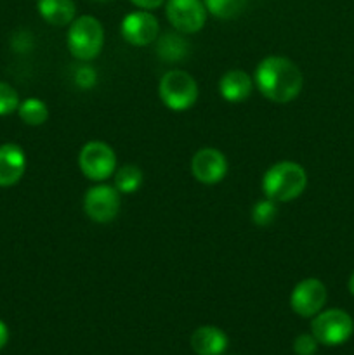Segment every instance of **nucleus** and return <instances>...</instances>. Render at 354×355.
Segmentation results:
<instances>
[{
  "label": "nucleus",
  "instance_id": "obj_26",
  "mask_svg": "<svg viewBox=\"0 0 354 355\" xmlns=\"http://www.w3.org/2000/svg\"><path fill=\"white\" fill-rule=\"evenodd\" d=\"M347 288H349V293L353 295V297H354V272L351 274V277H349V283H347Z\"/></svg>",
  "mask_w": 354,
  "mask_h": 355
},
{
  "label": "nucleus",
  "instance_id": "obj_20",
  "mask_svg": "<svg viewBox=\"0 0 354 355\" xmlns=\"http://www.w3.org/2000/svg\"><path fill=\"white\" fill-rule=\"evenodd\" d=\"M278 215V208H276V203L271 200H264V201H259V203H255V207L252 208V220L255 222L257 225H260V227H264V225H269L271 222L276 218Z\"/></svg>",
  "mask_w": 354,
  "mask_h": 355
},
{
  "label": "nucleus",
  "instance_id": "obj_16",
  "mask_svg": "<svg viewBox=\"0 0 354 355\" xmlns=\"http://www.w3.org/2000/svg\"><path fill=\"white\" fill-rule=\"evenodd\" d=\"M187 42L177 33H165L156 44V54L162 61L177 62L187 55Z\"/></svg>",
  "mask_w": 354,
  "mask_h": 355
},
{
  "label": "nucleus",
  "instance_id": "obj_17",
  "mask_svg": "<svg viewBox=\"0 0 354 355\" xmlns=\"http://www.w3.org/2000/svg\"><path fill=\"white\" fill-rule=\"evenodd\" d=\"M17 114H19V118L26 125L38 127V125H44L45 121H47L49 107L44 101L37 99V97H30V99H24L23 103L19 104Z\"/></svg>",
  "mask_w": 354,
  "mask_h": 355
},
{
  "label": "nucleus",
  "instance_id": "obj_10",
  "mask_svg": "<svg viewBox=\"0 0 354 355\" xmlns=\"http://www.w3.org/2000/svg\"><path fill=\"white\" fill-rule=\"evenodd\" d=\"M120 31L125 42L135 47H144L158 38L160 24L158 19L148 10H135L124 17Z\"/></svg>",
  "mask_w": 354,
  "mask_h": 355
},
{
  "label": "nucleus",
  "instance_id": "obj_3",
  "mask_svg": "<svg viewBox=\"0 0 354 355\" xmlns=\"http://www.w3.org/2000/svg\"><path fill=\"white\" fill-rule=\"evenodd\" d=\"M68 51L78 61H92L104 45V28L94 16H80L73 19L68 30Z\"/></svg>",
  "mask_w": 354,
  "mask_h": 355
},
{
  "label": "nucleus",
  "instance_id": "obj_23",
  "mask_svg": "<svg viewBox=\"0 0 354 355\" xmlns=\"http://www.w3.org/2000/svg\"><path fill=\"white\" fill-rule=\"evenodd\" d=\"M96 69H92L90 66H80V68L76 69L75 80L76 83H78V87H82V89H90V87L96 83Z\"/></svg>",
  "mask_w": 354,
  "mask_h": 355
},
{
  "label": "nucleus",
  "instance_id": "obj_2",
  "mask_svg": "<svg viewBox=\"0 0 354 355\" xmlns=\"http://www.w3.org/2000/svg\"><path fill=\"white\" fill-rule=\"evenodd\" d=\"M307 186V173L295 162H278L262 177V191L267 200L285 203L301 196Z\"/></svg>",
  "mask_w": 354,
  "mask_h": 355
},
{
  "label": "nucleus",
  "instance_id": "obj_13",
  "mask_svg": "<svg viewBox=\"0 0 354 355\" xmlns=\"http://www.w3.org/2000/svg\"><path fill=\"white\" fill-rule=\"evenodd\" d=\"M191 349L196 355H222L228 349V336L215 326H200L191 335Z\"/></svg>",
  "mask_w": 354,
  "mask_h": 355
},
{
  "label": "nucleus",
  "instance_id": "obj_25",
  "mask_svg": "<svg viewBox=\"0 0 354 355\" xmlns=\"http://www.w3.org/2000/svg\"><path fill=\"white\" fill-rule=\"evenodd\" d=\"M7 342H9V329H7L6 322L0 321V350L7 345Z\"/></svg>",
  "mask_w": 354,
  "mask_h": 355
},
{
  "label": "nucleus",
  "instance_id": "obj_15",
  "mask_svg": "<svg viewBox=\"0 0 354 355\" xmlns=\"http://www.w3.org/2000/svg\"><path fill=\"white\" fill-rule=\"evenodd\" d=\"M38 14L52 26H66L75 19L76 6L73 0H37Z\"/></svg>",
  "mask_w": 354,
  "mask_h": 355
},
{
  "label": "nucleus",
  "instance_id": "obj_5",
  "mask_svg": "<svg viewBox=\"0 0 354 355\" xmlns=\"http://www.w3.org/2000/svg\"><path fill=\"white\" fill-rule=\"evenodd\" d=\"M354 333V321L346 311L330 309L314 315L311 322V335L319 345L337 347L346 343Z\"/></svg>",
  "mask_w": 354,
  "mask_h": 355
},
{
  "label": "nucleus",
  "instance_id": "obj_9",
  "mask_svg": "<svg viewBox=\"0 0 354 355\" xmlns=\"http://www.w3.org/2000/svg\"><path fill=\"white\" fill-rule=\"evenodd\" d=\"M328 291L319 279L309 277L301 281L290 295V307L301 318H314L325 307Z\"/></svg>",
  "mask_w": 354,
  "mask_h": 355
},
{
  "label": "nucleus",
  "instance_id": "obj_19",
  "mask_svg": "<svg viewBox=\"0 0 354 355\" xmlns=\"http://www.w3.org/2000/svg\"><path fill=\"white\" fill-rule=\"evenodd\" d=\"M203 3L212 16L219 19H233L242 14L246 0H203Z\"/></svg>",
  "mask_w": 354,
  "mask_h": 355
},
{
  "label": "nucleus",
  "instance_id": "obj_11",
  "mask_svg": "<svg viewBox=\"0 0 354 355\" xmlns=\"http://www.w3.org/2000/svg\"><path fill=\"white\" fill-rule=\"evenodd\" d=\"M191 172L193 177L201 184L221 182L228 173V162L226 156L215 148H201L191 158Z\"/></svg>",
  "mask_w": 354,
  "mask_h": 355
},
{
  "label": "nucleus",
  "instance_id": "obj_7",
  "mask_svg": "<svg viewBox=\"0 0 354 355\" xmlns=\"http://www.w3.org/2000/svg\"><path fill=\"white\" fill-rule=\"evenodd\" d=\"M83 210L90 220L97 224H108L115 220L120 211V193L117 187L108 184L90 187L83 198Z\"/></svg>",
  "mask_w": 354,
  "mask_h": 355
},
{
  "label": "nucleus",
  "instance_id": "obj_1",
  "mask_svg": "<svg viewBox=\"0 0 354 355\" xmlns=\"http://www.w3.org/2000/svg\"><path fill=\"white\" fill-rule=\"evenodd\" d=\"M253 82L266 99L285 104L301 94L304 76L298 66L288 58L269 55L259 62Z\"/></svg>",
  "mask_w": 354,
  "mask_h": 355
},
{
  "label": "nucleus",
  "instance_id": "obj_18",
  "mask_svg": "<svg viewBox=\"0 0 354 355\" xmlns=\"http://www.w3.org/2000/svg\"><path fill=\"white\" fill-rule=\"evenodd\" d=\"M142 186V172L135 165H124L115 175V187L120 194H132Z\"/></svg>",
  "mask_w": 354,
  "mask_h": 355
},
{
  "label": "nucleus",
  "instance_id": "obj_24",
  "mask_svg": "<svg viewBox=\"0 0 354 355\" xmlns=\"http://www.w3.org/2000/svg\"><path fill=\"white\" fill-rule=\"evenodd\" d=\"M134 6H137L139 9H144V10H151V9H158L165 0H130Z\"/></svg>",
  "mask_w": 354,
  "mask_h": 355
},
{
  "label": "nucleus",
  "instance_id": "obj_14",
  "mask_svg": "<svg viewBox=\"0 0 354 355\" xmlns=\"http://www.w3.org/2000/svg\"><path fill=\"white\" fill-rule=\"evenodd\" d=\"M253 90V80L242 69H231L219 80V92L228 103H242Z\"/></svg>",
  "mask_w": 354,
  "mask_h": 355
},
{
  "label": "nucleus",
  "instance_id": "obj_4",
  "mask_svg": "<svg viewBox=\"0 0 354 355\" xmlns=\"http://www.w3.org/2000/svg\"><path fill=\"white\" fill-rule=\"evenodd\" d=\"M162 103L172 111H186L196 103L198 85L189 73L183 69H170L158 83Z\"/></svg>",
  "mask_w": 354,
  "mask_h": 355
},
{
  "label": "nucleus",
  "instance_id": "obj_12",
  "mask_svg": "<svg viewBox=\"0 0 354 355\" xmlns=\"http://www.w3.org/2000/svg\"><path fill=\"white\" fill-rule=\"evenodd\" d=\"M26 170V155L17 144L0 146V187H10L21 180Z\"/></svg>",
  "mask_w": 354,
  "mask_h": 355
},
{
  "label": "nucleus",
  "instance_id": "obj_6",
  "mask_svg": "<svg viewBox=\"0 0 354 355\" xmlns=\"http://www.w3.org/2000/svg\"><path fill=\"white\" fill-rule=\"evenodd\" d=\"M78 166L83 175L94 182H103L117 168V155L106 142L90 141L80 149Z\"/></svg>",
  "mask_w": 354,
  "mask_h": 355
},
{
  "label": "nucleus",
  "instance_id": "obj_8",
  "mask_svg": "<svg viewBox=\"0 0 354 355\" xmlns=\"http://www.w3.org/2000/svg\"><path fill=\"white\" fill-rule=\"evenodd\" d=\"M165 12L169 23L179 33H196L207 19L203 0H167Z\"/></svg>",
  "mask_w": 354,
  "mask_h": 355
},
{
  "label": "nucleus",
  "instance_id": "obj_27",
  "mask_svg": "<svg viewBox=\"0 0 354 355\" xmlns=\"http://www.w3.org/2000/svg\"><path fill=\"white\" fill-rule=\"evenodd\" d=\"M96 2H104V0H96Z\"/></svg>",
  "mask_w": 354,
  "mask_h": 355
},
{
  "label": "nucleus",
  "instance_id": "obj_22",
  "mask_svg": "<svg viewBox=\"0 0 354 355\" xmlns=\"http://www.w3.org/2000/svg\"><path fill=\"white\" fill-rule=\"evenodd\" d=\"M318 340L312 335L302 333L294 340V352L295 355H314L318 352Z\"/></svg>",
  "mask_w": 354,
  "mask_h": 355
},
{
  "label": "nucleus",
  "instance_id": "obj_21",
  "mask_svg": "<svg viewBox=\"0 0 354 355\" xmlns=\"http://www.w3.org/2000/svg\"><path fill=\"white\" fill-rule=\"evenodd\" d=\"M19 104V96H17L16 89L10 87L9 83L0 82V116H7V114L17 111Z\"/></svg>",
  "mask_w": 354,
  "mask_h": 355
}]
</instances>
